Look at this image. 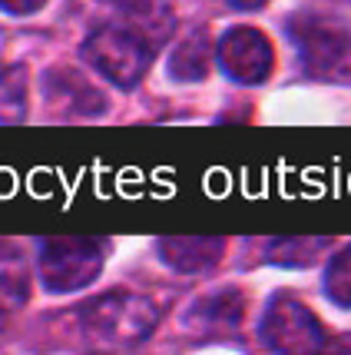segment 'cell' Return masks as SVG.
Returning <instances> with one entry per match:
<instances>
[{
	"instance_id": "cell-1",
	"label": "cell",
	"mask_w": 351,
	"mask_h": 355,
	"mask_svg": "<svg viewBox=\"0 0 351 355\" xmlns=\"http://www.w3.org/2000/svg\"><path fill=\"white\" fill-rule=\"evenodd\" d=\"M159 322V309L150 299L129 293H109L87 302L80 309V325L93 342L120 349V345H136L143 342Z\"/></svg>"
},
{
	"instance_id": "cell-2",
	"label": "cell",
	"mask_w": 351,
	"mask_h": 355,
	"mask_svg": "<svg viewBox=\"0 0 351 355\" xmlns=\"http://www.w3.org/2000/svg\"><path fill=\"white\" fill-rule=\"evenodd\" d=\"M289 37L302 67L321 80H351V31L325 14H298L289 20Z\"/></svg>"
},
{
	"instance_id": "cell-3",
	"label": "cell",
	"mask_w": 351,
	"mask_h": 355,
	"mask_svg": "<svg viewBox=\"0 0 351 355\" xmlns=\"http://www.w3.org/2000/svg\"><path fill=\"white\" fill-rule=\"evenodd\" d=\"M153 50L156 46L146 37L129 31L126 24H113V27H100L87 37L83 57L90 60L93 70H100L116 87H136L153 63Z\"/></svg>"
},
{
	"instance_id": "cell-4",
	"label": "cell",
	"mask_w": 351,
	"mask_h": 355,
	"mask_svg": "<svg viewBox=\"0 0 351 355\" xmlns=\"http://www.w3.org/2000/svg\"><path fill=\"white\" fill-rule=\"evenodd\" d=\"M262 339L278 355H318L328 342L315 312L295 295H275L262 319Z\"/></svg>"
},
{
	"instance_id": "cell-5",
	"label": "cell",
	"mask_w": 351,
	"mask_h": 355,
	"mask_svg": "<svg viewBox=\"0 0 351 355\" xmlns=\"http://www.w3.org/2000/svg\"><path fill=\"white\" fill-rule=\"evenodd\" d=\"M103 269V246L96 239H50L40 249V279L53 293L90 286Z\"/></svg>"
},
{
	"instance_id": "cell-6",
	"label": "cell",
	"mask_w": 351,
	"mask_h": 355,
	"mask_svg": "<svg viewBox=\"0 0 351 355\" xmlns=\"http://www.w3.org/2000/svg\"><path fill=\"white\" fill-rule=\"evenodd\" d=\"M219 63L232 80L239 83H262L272 73V44L255 27H232L219 40Z\"/></svg>"
},
{
	"instance_id": "cell-7",
	"label": "cell",
	"mask_w": 351,
	"mask_h": 355,
	"mask_svg": "<svg viewBox=\"0 0 351 355\" xmlns=\"http://www.w3.org/2000/svg\"><path fill=\"white\" fill-rule=\"evenodd\" d=\"M46 100L70 116H93L103 110V96L70 70H53L46 77Z\"/></svg>"
},
{
	"instance_id": "cell-8",
	"label": "cell",
	"mask_w": 351,
	"mask_h": 355,
	"mask_svg": "<svg viewBox=\"0 0 351 355\" xmlns=\"http://www.w3.org/2000/svg\"><path fill=\"white\" fill-rule=\"evenodd\" d=\"M120 14L129 31L146 37L153 46L163 44L172 33V27H176V17H172V10L163 0H120Z\"/></svg>"
},
{
	"instance_id": "cell-9",
	"label": "cell",
	"mask_w": 351,
	"mask_h": 355,
	"mask_svg": "<svg viewBox=\"0 0 351 355\" xmlns=\"http://www.w3.org/2000/svg\"><path fill=\"white\" fill-rule=\"evenodd\" d=\"M222 239H163L159 256L176 272H206L222 259Z\"/></svg>"
},
{
	"instance_id": "cell-10",
	"label": "cell",
	"mask_w": 351,
	"mask_h": 355,
	"mask_svg": "<svg viewBox=\"0 0 351 355\" xmlns=\"http://www.w3.org/2000/svg\"><path fill=\"white\" fill-rule=\"evenodd\" d=\"M242 309H245L242 295L235 289H226V293H215L209 299L196 302L189 319L196 325H209V329H235L239 319H242Z\"/></svg>"
},
{
	"instance_id": "cell-11",
	"label": "cell",
	"mask_w": 351,
	"mask_h": 355,
	"mask_svg": "<svg viewBox=\"0 0 351 355\" xmlns=\"http://www.w3.org/2000/svg\"><path fill=\"white\" fill-rule=\"evenodd\" d=\"M209 57H213V46L206 33H192L189 40L176 46V53L169 57V73L176 80H202L209 73Z\"/></svg>"
},
{
	"instance_id": "cell-12",
	"label": "cell",
	"mask_w": 351,
	"mask_h": 355,
	"mask_svg": "<svg viewBox=\"0 0 351 355\" xmlns=\"http://www.w3.org/2000/svg\"><path fill=\"white\" fill-rule=\"evenodd\" d=\"M328 249V239H278L269 246V256L282 266H308Z\"/></svg>"
},
{
	"instance_id": "cell-13",
	"label": "cell",
	"mask_w": 351,
	"mask_h": 355,
	"mask_svg": "<svg viewBox=\"0 0 351 355\" xmlns=\"http://www.w3.org/2000/svg\"><path fill=\"white\" fill-rule=\"evenodd\" d=\"M27 103V80L20 67L0 70V120H17Z\"/></svg>"
},
{
	"instance_id": "cell-14",
	"label": "cell",
	"mask_w": 351,
	"mask_h": 355,
	"mask_svg": "<svg viewBox=\"0 0 351 355\" xmlns=\"http://www.w3.org/2000/svg\"><path fill=\"white\" fill-rule=\"evenodd\" d=\"M325 289H328V299H332V302H338V306H351V246H345L335 259L328 263Z\"/></svg>"
},
{
	"instance_id": "cell-15",
	"label": "cell",
	"mask_w": 351,
	"mask_h": 355,
	"mask_svg": "<svg viewBox=\"0 0 351 355\" xmlns=\"http://www.w3.org/2000/svg\"><path fill=\"white\" fill-rule=\"evenodd\" d=\"M30 295V282L24 269H3L0 272V312H14L27 302Z\"/></svg>"
},
{
	"instance_id": "cell-16",
	"label": "cell",
	"mask_w": 351,
	"mask_h": 355,
	"mask_svg": "<svg viewBox=\"0 0 351 355\" xmlns=\"http://www.w3.org/2000/svg\"><path fill=\"white\" fill-rule=\"evenodd\" d=\"M46 0H0V7L3 10H10V14H33V10H40Z\"/></svg>"
},
{
	"instance_id": "cell-17",
	"label": "cell",
	"mask_w": 351,
	"mask_h": 355,
	"mask_svg": "<svg viewBox=\"0 0 351 355\" xmlns=\"http://www.w3.org/2000/svg\"><path fill=\"white\" fill-rule=\"evenodd\" d=\"M318 355H351V336H335L321 345Z\"/></svg>"
},
{
	"instance_id": "cell-18",
	"label": "cell",
	"mask_w": 351,
	"mask_h": 355,
	"mask_svg": "<svg viewBox=\"0 0 351 355\" xmlns=\"http://www.w3.org/2000/svg\"><path fill=\"white\" fill-rule=\"evenodd\" d=\"M232 7H239V10H255V7H262L265 0H229Z\"/></svg>"
},
{
	"instance_id": "cell-19",
	"label": "cell",
	"mask_w": 351,
	"mask_h": 355,
	"mask_svg": "<svg viewBox=\"0 0 351 355\" xmlns=\"http://www.w3.org/2000/svg\"><path fill=\"white\" fill-rule=\"evenodd\" d=\"M7 252H10V246H7V243H0V256H7Z\"/></svg>"
}]
</instances>
